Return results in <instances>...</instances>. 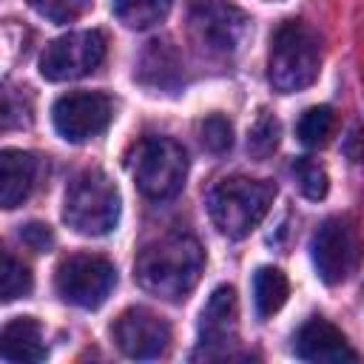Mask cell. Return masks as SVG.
<instances>
[{
	"instance_id": "obj_6",
	"label": "cell",
	"mask_w": 364,
	"mask_h": 364,
	"mask_svg": "<svg viewBox=\"0 0 364 364\" xmlns=\"http://www.w3.org/2000/svg\"><path fill=\"white\" fill-rule=\"evenodd\" d=\"M310 256L318 279L324 284L347 282L364 256V239L350 216H330L318 225L310 242Z\"/></svg>"
},
{
	"instance_id": "obj_4",
	"label": "cell",
	"mask_w": 364,
	"mask_h": 364,
	"mask_svg": "<svg viewBox=\"0 0 364 364\" xmlns=\"http://www.w3.org/2000/svg\"><path fill=\"white\" fill-rule=\"evenodd\" d=\"M276 196V185L250 176H228L208 193V213L219 233L228 239H245L267 216Z\"/></svg>"
},
{
	"instance_id": "obj_22",
	"label": "cell",
	"mask_w": 364,
	"mask_h": 364,
	"mask_svg": "<svg viewBox=\"0 0 364 364\" xmlns=\"http://www.w3.org/2000/svg\"><path fill=\"white\" fill-rule=\"evenodd\" d=\"M199 139L210 154H225L233 145V125L222 114H210L199 122Z\"/></svg>"
},
{
	"instance_id": "obj_14",
	"label": "cell",
	"mask_w": 364,
	"mask_h": 364,
	"mask_svg": "<svg viewBox=\"0 0 364 364\" xmlns=\"http://www.w3.org/2000/svg\"><path fill=\"white\" fill-rule=\"evenodd\" d=\"M40 159L31 151L3 148L0 151V205L6 210L23 205L37 185Z\"/></svg>"
},
{
	"instance_id": "obj_12",
	"label": "cell",
	"mask_w": 364,
	"mask_h": 364,
	"mask_svg": "<svg viewBox=\"0 0 364 364\" xmlns=\"http://www.w3.org/2000/svg\"><path fill=\"white\" fill-rule=\"evenodd\" d=\"M293 350L301 361H316V364L318 361H330V364L358 361V353L350 347L344 333L321 316H316L299 327V333L293 338Z\"/></svg>"
},
{
	"instance_id": "obj_13",
	"label": "cell",
	"mask_w": 364,
	"mask_h": 364,
	"mask_svg": "<svg viewBox=\"0 0 364 364\" xmlns=\"http://www.w3.org/2000/svg\"><path fill=\"white\" fill-rule=\"evenodd\" d=\"M239 333V301L230 284H219L199 316V344L208 350H219L236 341Z\"/></svg>"
},
{
	"instance_id": "obj_5",
	"label": "cell",
	"mask_w": 364,
	"mask_h": 364,
	"mask_svg": "<svg viewBox=\"0 0 364 364\" xmlns=\"http://www.w3.org/2000/svg\"><path fill=\"white\" fill-rule=\"evenodd\" d=\"M131 173L142 196L154 202L173 199L188 176V154L171 136H145L136 145Z\"/></svg>"
},
{
	"instance_id": "obj_20",
	"label": "cell",
	"mask_w": 364,
	"mask_h": 364,
	"mask_svg": "<svg viewBox=\"0 0 364 364\" xmlns=\"http://www.w3.org/2000/svg\"><path fill=\"white\" fill-rule=\"evenodd\" d=\"M282 139V125L273 114H259L256 122L247 131V154L253 159H267Z\"/></svg>"
},
{
	"instance_id": "obj_21",
	"label": "cell",
	"mask_w": 364,
	"mask_h": 364,
	"mask_svg": "<svg viewBox=\"0 0 364 364\" xmlns=\"http://www.w3.org/2000/svg\"><path fill=\"white\" fill-rule=\"evenodd\" d=\"M34 287V279H31V270L14 259L9 250H3V270H0V296L3 301H14V299H23L28 296Z\"/></svg>"
},
{
	"instance_id": "obj_9",
	"label": "cell",
	"mask_w": 364,
	"mask_h": 364,
	"mask_svg": "<svg viewBox=\"0 0 364 364\" xmlns=\"http://www.w3.org/2000/svg\"><path fill=\"white\" fill-rule=\"evenodd\" d=\"M105 60V34L97 28L68 31L51 40L40 57V74L48 82H68L88 77Z\"/></svg>"
},
{
	"instance_id": "obj_2",
	"label": "cell",
	"mask_w": 364,
	"mask_h": 364,
	"mask_svg": "<svg viewBox=\"0 0 364 364\" xmlns=\"http://www.w3.org/2000/svg\"><path fill=\"white\" fill-rule=\"evenodd\" d=\"M321 68V37L304 20H284L270 40L267 80L279 94H296L316 82Z\"/></svg>"
},
{
	"instance_id": "obj_18",
	"label": "cell",
	"mask_w": 364,
	"mask_h": 364,
	"mask_svg": "<svg viewBox=\"0 0 364 364\" xmlns=\"http://www.w3.org/2000/svg\"><path fill=\"white\" fill-rule=\"evenodd\" d=\"M333 128H336V114H333V108H330V105H313V108H307V111L299 117L296 134H299L301 145H307V148H321V145H327Z\"/></svg>"
},
{
	"instance_id": "obj_24",
	"label": "cell",
	"mask_w": 364,
	"mask_h": 364,
	"mask_svg": "<svg viewBox=\"0 0 364 364\" xmlns=\"http://www.w3.org/2000/svg\"><path fill=\"white\" fill-rule=\"evenodd\" d=\"M20 239H23L31 250H37V253H43V250H48V247L54 245V233H51V228L43 225V222H28V225H23V228H20Z\"/></svg>"
},
{
	"instance_id": "obj_8",
	"label": "cell",
	"mask_w": 364,
	"mask_h": 364,
	"mask_svg": "<svg viewBox=\"0 0 364 364\" xmlns=\"http://www.w3.org/2000/svg\"><path fill=\"white\" fill-rule=\"evenodd\" d=\"M188 26L193 43L202 51L219 57L239 51L250 31L247 14L230 0H193L188 11Z\"/></svg>"
},
{
	"instance_id": "obj_10",
	"label": "cell",
	"mask_w": 364,
	"mask_h": 364,
	"mask_svg": "<svg viewBox=\"0 0 364 364\" xmlns=\"http://www.w3.org/2000/svg\"><path fill=\"white\" fill-rule=\"evenodd\" d=\"M54 128L68 142H85L100 136L114 119V102L102 91H71L63 94L51 108Z\"/></svg>"
},
{
	"instance_id": "obj_11",
	"label": "cell",
	"mask_w": 364,
	"mask_h": 364,
	"mask_svg": "<svg viewBox=\"0 0 364 364\" xmlns=\"http://www.w3.org/2000/svg\"><path fill=\"white\" fill-rule=\"evenodd\" d=\"M111 336L128 358H139V361L159 358L171 347V324L159 313H154L151 307H142V304L125 307L114 318Z\"/></svg>"
},
{
	"instance_id": "obj_3",
	"label": "cell",
	"mask_w": 364,
	"mask_h": 364,
	"mask_svg": "<svg viewBox=\"0 0 364 364\" xmlns=\"http://www.w3.org/2000/svg\"><path fill=\"white\" fill-rule=\"evenodd\" d=\"M122 210L119 188L100 168L80 171L63 199V219L80 236H105L117 228Z\"/></svg>"
},
{
	"instance_id": "obj_17",
	"label": "cell",
	"mask_w": 364,
	"mask_h": 364,
	"mask_svg": "<svg viewBox=\"0 0 364 364\" xmlns=\"http://www.w3.org/2000/svg\"><path fill=\"white\" fill-rule=\"evenodd\" d=\"M171 3L173 0H111L119 23H125L128 28H136V31L162 23L171 11Z\"/></svg>"
},
{
	"instance_id": "obj_16",
	"label": "cell",
	"mask_w": 364,
	"mask_h": 364,
	"mask_svg": "<svg viewBox=\"0 0 364 364\" xmlns=\"http://www.w3.org/2000/svg\"><path fill=\"white\" fill-rule=\"evenodd\" d=\"M287 296H290V284L279 267H259L253 273V304H256L259 318L279 313Z\"/></svg>"
},
{
	"instance_id": "obj_15",
	"label": "cell",
	"mask_w": 364,
	"mask_h": 364,
	"mask_svg": "<svg viewBox=\"0 0 364 364\" xmlns=\"http://www.w3.org/2000/svg\"><path fill=\"white\" fill-rule=\"evenodd\" d=\"M0 355L6 361H43L48 355L43 344V327L34 316H17L11 318L0 333Z\"/></svg>"
},
{
	"instance_id": "obj_7",
	"label": "cell",
	"mask_w": 364,
	"mask_h": 364,
	"mask_svg": "<svg viewBox=\"0 0 364 364\" xmlns=\"http://www.w3.org/2000/svg\"><path fill=\"white\" fill-rule=\"evenodd\" d=\"M114 284H117L114 264L97 253H71L57 264L54 273V287L60 299L82 310H97L111 296Z\"/></svg>"
},
{
	"instance_id": "obj_19",
	"label": "cell",
	"mask_w": 364,
	"mask_h": 364,
	"mask_svg": "<svg viewBox=\"0 0 364 364\" xmlns=\"http://www.w3.org/2000/svg\"><path fill=\"white\" fill-rule=\"evenodd\" d=\"M293 176H296V185L301 191L304 199L310 202H318L327 196L330 191V179H327V171L318 165V159L313 156H296L293 159Z\"/></svg>"
},
{
	"instance_id": "obj_23",
	"label": "cell",
	"mask_w": 364,
	"mask_h": 364,
	"mask_svg": "<svg viewBox=\"0 0 364 364\" xmlns=\"http://www.w3.org/2000/svg\"><path fill=\"white\" fill-rule=\"evenodd\" d=\"M28 6L51 23H71L85 14L91 0H28Z\"/></svg>"
},
{
	"instance_id": "obj_1",
	"label": "cell",
	"mask_w": 364,
	"mask_h": 364,
	"mask_svg": "<svg viewBox=\"0 0 364 364\" xmlns=\"http://www.w3.org/2000/svg\"><path fill=\"white\" fill-rule=\"evenodd\" d=\"M205 270V250L191 233H165L148 242L136 262L134 279L136 284L165 301H182L196 284Z\"/></svg>"
}]
</instances>
